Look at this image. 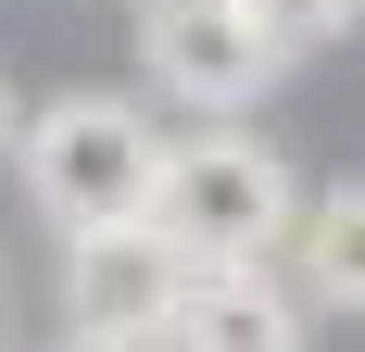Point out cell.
<instances>
[{
	"label": "cell",
	"instance_id": "obj_1",
	"mask_svg": "<svg viewBox=\"0 0 365 352\" xmlns=\"http://www.w3.org/2000/svg\"><path fill=\"white\" fill-rule=\"evenodd\" d=\"M164 126H151L139 101H113V88H63V101L26 113V139H13V164H26V202L51 239H88V227H126V214H151V189H164Z\"/></svg>",
	"mask_w": 365,
	"mask_h": 352
},
{
	"label": "cell",
	"instance_id": "obj_9",
	"mask_svg": "<svg viewBox=\"0 0 365 352\" xmlns=\"http://www.w3.org/2000/svg\"><path fill=\"white\" fill-rule=\"evenodd\" d=\"M63 352H177V340H101V327H63Z\"/></svg>",
	"mask_w": 365,
	"mask_h": 352
},
{
	"label": "cell",
	"instance_id": "obj_7",
	"mask_svg": "<svg viewBox=\"0 0 365 352\" xmlns=\"http://www.w3.org/2000/svg\"><path fill=\"white\" fill-rule=\"evenodd\" d=\"M252 13H264L277 38H290V63H302V51H328V38H353V26H365V0H252Z\"/></svg>",
	"mask_w": 365,
	"mask_h": 352
},
{
	"label": "cell",
	"instance_id": "obj_2",
	"mask_svg": "<svg viewBox=\"0 0 365 352\" xmlns=\"http://www.w3.org/2000/svg\"><path fill=\"white\" fill-rule=\"evenodd\" d=\"M290 164L252 139V113H189V139L164 151V189H151V227L189 252V264H264L290 252Z\"/></svg>",
	"mask_w": 365,
	"mask_h": 352
},
{
	"label": "cell",
	"instance_id": "obj_3",
	"mask_svg": "<svg viewBox=\"0 0 365 352\" xmlns=\"http://www.w3.org/2000/svg\"><path fill=\"white\" fill-rule=\"evenodd\" d=\"M139 76L177 113H264L290 76V38L252 0H139Z\"/></svg>",
	"mask_w": 365,
	"mask_h": 352
},
{
	"label": "cell",
	"instance_id": "obj_6",
	"mask_svg": "<svg viewBox=\"0 0 365 352\" xmlns=\"http://www.w3.org/2000/svg\"><path fill=\"white\" fill-rule=\"evenodd\" d=\"M290 252H302V302L365 327V176H340L290 214Z\"/></svg>",
	"mask_w": 365,
	"mask_h": 352
},
{
	"label": "cell",
	"instance_id": "obj_5",
	"mask_svg": "<svg viewBox=\"0 0 365 352\" xmlns=\"http://www.w3.org/2000/svg\"><path fill=\"white\" fill-rule=\"evenodd\" d=\"M164 340L177 352H302V302L277 289V264H189Z\"/></svg>",
	"mask_w": 365,
	"mask_h": 352
},
{
	"label": "cell",
	"instance_id": "obj_8",
	"mask_svg": "<svg viewBox=\"0 0 365 352\" xmlns=\"http://www.w3.org/2000/svg\"><path fill=\"white\" fill-rule=\"evenodd\" d=\"M13 139H26V88H13V63H0V164H13Z\"/></svg>",
	"mask_w": 365,
	"mask_h": 352
},
{
	"label": "cell",
	"instance_id": "obj_4",
	"mask_svg": "<svg viewBox=\"0 0 365 352\" xmlns=\"http://www.w3.org/2000/svg\"><path fill=\"white\" fill-rule=\"evenodd\" d=\"M177 289H189V252L164 239L151 214L63 239V327H101V340H164V327H177Z\"/></svg>",
	"mask_w": 365,
	"mask_h": 352
}]
</instances>
